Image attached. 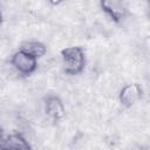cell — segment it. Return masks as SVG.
<instances>
[{
    "label": "cell",
    "instance_id": "obj_1",
    "mask_svg": "<svg viewBox=\"0 0 150 150\" xmlns=\"http://www.w3.org/2000/svg\"><path fill=\"white\" fill-rule=\"evenodd\" d=\"M60 55L62 60L63 71L67 75H71V76L79 75L83 71L87 63V57H86V52L82 47L80 46L66 47L61 49Z\"/></svg>",
    "mask_w": 150,
    "mask_h": 150
},
{
    "label": "cell",
    "instance_id": "obj_2",
    "mask_svg": "<svg viewBox=\"0 0 150 150\" xmlns=\"http://www.w3.org/2000/svg\"><path fill=\"white\" fill-rule=\"evenodd\" d=\"M11 66L22 76H30L38 68V60L21 49L14 52L9 59Z\"/></svg>",
    "mask_w": 150,
    "mask_h": 150
},
{
    "label": "cell",
    "instance_id": "obj_3",
    "mask_svg": "<svg viewBox=\"0 0 150 150\" xmlns=\"http://www.w3.org/2000/svg\"><path fill=\"white\" fill-rule=\"evenodd\" d=\"M100 7L110 20L115 23L122 22L128 15V8L124 2L118 0H103L100 2Z\"/></svg>",
    "mask_w": 150,
    "mask_h": 150
},
{
    "label": "cell",
    "instance_id": "obj_4",
    "mask_svg": "<svg viewBox=\"0 0 150 150\" xmlns=\"http://www.w3.org/2000/svg\"><path fill=\"white\" fill-rule=\"evenodd\" d=\"M143 97V88L139 83H129L122 87L118 94L120 104L123 108H131Z\"/></svg>",
    "mask_w": 150,
    "mask_h": 150
},
{
    "label": "cell",
    "instance_id": "obj_5",
    "mask_svg": "<svg viewBox=\"0 0 150 150\" xmlns=\"http://www.w3.org/2000/svg\"><path fill=\"white\" fill-rule=\"evenodd\" d=\"M43 107H45L46 115L49 118H52L54 122H59L66 116L64 103L57 95L50 94V95L46 96L45 102H43Z\"/></svg>",
    "mask_w": 150,
    "mask_h": 150
},
{
    "label": "cell",
    "instance_id": "obj_6",
    "mask_svg": "<svg viewBox=\"0 0 150 150\" xmlns=\"http://www.w3.org/2000/svg\"><path fill=\"white\" fill-rule=\"evenodd\" d=\"M1 150H33L29 142L20 132L9 134L1 139Z\"/></svg>",
    "mask_w": 150,
    "mask_h": 150
},
{
    "label": "cell",
    "instance_id": "obj_7",
    "mask_svg": "<svg viewBox=\"0 0 150 150\" xmlns=\"http://www.w3.org/2000/svg\"><path fill=\"white\" fill-rule=\"evenodd\" d=\"M21 50H23L25 53L29 54L30 56L35 57L36 60L43 57L46 54H47V46L41 42V41H38V40H28V41H25L21 43L20 48Z\"/></svg>",
    "mask_w": 150,
    "mask_h": 150
},
{
    "label": "cell",
    "instance_id": "obj_8",
    "mask_svg": "<svg viewBox=\"0 0 150 150\" xmlns=\"http://www.w3.org/2000/svg\"><path fill=\"white\" fill-rule=\"evenodd\" d=\"M146 11H148V15L150 16V1L146 2Z\"/></svg>",
    "mask_w": 150,
    "mask_h": 150
}]
</instances>
